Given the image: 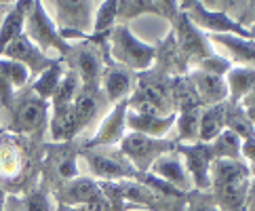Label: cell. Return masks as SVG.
I'll use <instances>...</instances> for the list:
<instances>
[{
	"label": "cell",
	"mask_w": 255,
	"mask_h": 211,
	"mask_svg": "<svg viewBox=\"0 0 255 211\" xmlns=\"http://www.w3.org/2000/svg\"><path fill=\"white\" fill-rule=\"evenodd\" d=\"M0 74L8 80V85H11L13 89L25 87L28 80H30V72L25 70L21 63H17L13 59H6V57H0Z\"/></svg>",
	"instance_id": "d6a6232c"
},
{
	"label": "cell",
	"mask_w": 255,
	"mask_h": 211,
	"mask_svg": "<svg viewBox=\"0 0 255 211\" xmlns=\"http://www.w3.org/2000/svg\"><path fill=\"white\" fill-rule=\"evenodd\" d=\"M247 114H249V118H251V123H253V127H255V108H253V110H249V112H247Z\"/></svg>",
	"instance_id": "ee69618b"
},
{
	"label": "cell",
	"mask_w": 255,
	"mask_h": 211,
	"mask_svg": "<svg viewBox=\"0 0 255 211\" xmlns=\"http://www.w3.org/2000/svg\"><path fill=\"white\" fill-rule=\"evenodd\" d=\"M129 110L154 116L173 114L171 87L150 72H141L137 78V89L129 97Z\"/></svg>",
	"instance_id": "7a4b0ae2"
},
{
	"label": "cell",
	"mask_w": 255,
	"mask_h": 211,
	"mask_svg": "<svg viewBox=\"0 0 255 211\" xmlns=\"http://www.w3.org/2000/svg\"><path fill=\"white\" fill-rule=\"evenodd\" d=\"M4 201H6V197H4V190L0 188V211H4Z\"/></svg>",
	"instance_id": "b9f144b4"
},
{
	"label": "cell",
	"mask_w": 255,
	"mask_h": 211,
	"mask_svg": "<svg viewBox=\"0 0 255 211\" xmlns=\"http://www.w3.org/2000/svg\"><path fill=\"white\" fill-rule=\"evenodd\" d=\"M177 154L184 157V165L192 186H196L198 190H211V165L215 159L209 144H177Z\"/></svg>",
	"instance_id": "52a82bcc"
},
{
	"label": "cell",
	"mask_w": 255,
	"mask_h": 211,
	"mask_svg": "<svg viewBox=\"0 0 255 211\" xmlns=\"http://www.w3.org/2000/svg\"><path fill=\"white\" fill-rule=\"evenodd\" d=\"M108 40H110L112 47V55L118 63H123V68L127 70H148L154 59H156V47L139 40L135 36L129 25L116 23L110 34H108Z\"/></svg>",
	"instance_id": "6da1fadb"
},
{
	"label": "cell",
	"mask_w": 255,
	"mask_h": 211,
	"mask_svg": "<svg viewBox=\"0 0 255 211\" xmlns=\"http://www.w3.org/2000/svg\"><path fill=\"white\" fill-rule=\"evenodd\" d=\"M200 110H203V108H194V110H184V112H177L175 127H177V140H179L181 146H184V144H196L198 142Z\"/></svg>",
	"instance_id": "f1b7e54d"
},
{
	"label": "cell",
	"mask_w": 255,
	"mask_h": 211,
	"mask_svg": "<svg viewBox=\"0 0 255 211\" xmlns=\"http://www.w3.org/2000/svg\"><path fill=\"white\" fill-rule=\"evenodd\" d=\"M53 4H55V17H57L55 25L63 40L68 42V38H72V36L89 38V32H93V15H95L93 2L57 0Z\"/></svg>",
	"instance_id": "8992f818"
},
{
	"label": "cell",
	"mask_w": 255,
	"mask_h": 211,
	"mask_svg": "<svg viewBox=\"0 0 255 211\" xmlns=\"http://www.w3.org/2000/svg\"><path fill=\"white\" fill-rule=\"evenodd\" d=\"M226 129L239 135L241 140H255V127L251 123L249 114L239 106L226 102Z\"/></svg>",
	"instance_id": "4316f807"
},
{
	"label": "cell",
	"mask_w": 255,
	"mask_h": 211,
	"mask_svg": "<svg viewBox=\"0 0 255 211\" xmlns=\"http://www.w3.org/2000/svg\"><path fill=\"white\" fill-rule=\"evenodd\" d=\"M175 150H177V144L171 140H165V137L156 140V137L129 131L121 140V154L137 173H148L150 167L162 154H169Z\"/></svg>",
	"instance_id": "3957f363"
},
{
	"label": "cell",
	"mask_w": 255,
	"mask_h": 211,
	"mask_svg": "<svg viewBox=\"0 0 255 211\" xmlns=\"http://www.w3.org/2000/svg\"><path fill=\"white\" fill-rule=\"evenodd\" d=\"M127 112H129V99L114 104V108L99 123L95 135L85 144V148L91 150V148H99V146L121 144V140L127 135Z\"/></svg>",
	"instance_id": "8fae6325"
},
{
	"label": "cell",
	"mask_w": 255,
	"mask_h": 211,
	"mask_svg": "<svg viewBox=\"0 0 255 211\" xmlns=\"http://www.w3.org/2000/svg\"><path fill=\"white\" fill-rule=\"evenodd\" d=\"M173 23H175V36H177L179 51H184L188 57H196V61H198V59L209 57V55L215 53L213 44L207 38V34L200 32L198 27L190 21V17L186 13L179 11L175 15V19H173Z\"/></svg>",
	"instance_id": "7c38bea8"
},
{
	"label": "cell",
	"mask_w": 255,
	"mask_h": 211,
	"mask_svg": "<svg viewBox=\"0 0 255 211\" xmlns=\"http://www.w3.org/2000/svg\"><path fill=\"white\" fill-rule=\"evenodd\" d=\"M55 211H80L76 207H68V205H63V203H57L55 205Z\"/></svg>",
	"instance_id": "60d3db41"
},
{
	"label": "cell",
	"mask_w": 255,
	"mask_h": 211,
	"mask_svg": "<svg viewBox=\"0 0 255 211\" xmlns=\"http://www.w3.org/2000/svg\"><path fill=\"white\" fill-rule=\"evenodd\" d=\"M186 80L190 82V87L194 89V93L200 99L203 108L217 106V104H226L228 102L226 76H213V74H207V72L192 70L188 74Z\"/></svg>",
	"instance_id": "4fadbf2b"
},
{
	"label": "cell",
	"mask_w": 255,
	"mask_h": 211,
	"mask_svg": "<svg viewBox=\"0 0 255 211\" xmlns=\"http://www.w3.org/2000/svg\"><path fill=\"white\" fill-rule=\"evenodd\" d=\"M224 129H226V104L207 106V108L200 110L198 142L211 144Z\"/></svg>",
	"instance_id": "603a6c76"
},
{
	"label": "cell",
	"mask_w": 255,
	"mask_h": 211,
	"mask_svg": "<svg viewBox=\"0 0 255 211\" xmlns=\"http://www.w3.org/2000/svg\"><path fill=\"white\" fill-rule=\"evenodd\" d=\"M245 211H255V184L249 188V197H247V209Z\"/></svg>",
	"instance_id": "ab89813d"
},
{
	"label": "cell",
	"mask_w": 255,
	"mask_h": 211,
	"mask_svg": "<svg viewBox=\"0 0 255 211\" xmlns=\"http://www.w3.org/2000/svg\"><path fill=\"white\" fill-rule=\"evenodd\" d=\"M249 178L251 171L243 161H213L211 165V190Z\"/></svg>",
	"instance_id": "7402d4cb"
},
{
	"label": "cell",
	"mask_w": 255,
	"mask_h": 211,
	"mask_svg": "<svg viewBox=\"0 0 255 211\" xmlns=\"http://www.w3.org/2000/svg\"><path fill=\"white\" fill-rule=\"evenodd\" d=\"M251 34H253V40H255V30H251Z\"/></svg>",
	"instance_id": "f6af8a7d"
},
{
	"label": "cell",
	"mask_w": 255,
	"mask_h": 211,
	"mask_svg": "<svg viewBox=\"0 0 255 211\" xmlns=\"http://www.w3.org/2000/svg\"><path fill=\"white\" fill-rule=\"evenodd\" d=\"M249 4H251L249 8H251V19H253V21H251V23H253L251 30H255V2H249Z\"/></svg>",
	"instance_id": "7bdbcfd3"
},
{
	"label": "cell",
	"mask_w": 255,
	"mask_h": 211,
	"mask_svg": "<svg viewBox=\"0 0 255 211\" xmlns=\"http://www.w3.org/2000/svg\"><path fill=\"white\" fill-rule=\"evenodd\" d=\"M21 169V150L8 137H0V173L2 176H17Z\"/></svg>",
	"instance_id": "4dcf8cb0"
},
{
	"label": "cell",
	"mask_w": 255,
	"mask_h": 211,
	"mask_svg": "<svg viewBox=\"0 0 255 211\" xmlns=\"http://www.w3.org/2000/svg\"><path fill=\"white\" fill-rule=\"evenodd\" d=\"M228 85V102L239 104L255 85V68L251 66H232L226 74Z\"/></svg>",
	"instance_id": "cb8c5ba5"
},
{
	"label": "cell",
	"mask_w": 255,
	"mask_h": 211,
	"mask_svg": "<svg viewBox=\"0 0 255 211\" xmlns=\"http://www.w3.org/2000/svg\"><path fill=\"white\" fill-rule=\"evenodd\" d=\"M241 146H243V140L239 135L224 129L211 144H209V148H211V154H213L215 161H243L241 159Z\"/></svg>",
	"instance_id": "83f0119b"
},
{
	"label": "cell",
	"mask_w": 255,
	"mask_h": 211,
	"mask_svg": "<svg viewBox=\"0 0 255 211\" xmlns=\"http://www.w3.org/2000/svg\"><path fill=\"white\" fill-rule=\"evenodd\" d=\"M49 129H51L53 142H70L72 137H76L80 133V127H78V121H76L74 108L72 106L53 108Z\"/></svg>",
	"instance_id": "44dd1931"
},
{
	"label": "cell",
	"mask_w": 255,
	"mask_h": 211,
	"mask_svg": "<svg viewBox=\"0 0 255 211\" xmlns=\"http://www.w3.org/2000/svg\"><path fill=\"white\" fill-rule=\"evenodd\" d=\"M232 68V61L224 57V55H209V57H203L196 61V70L200 72H207V74H213V76H226Z\"/></svg>",
	"instance_id": "836d02e7"
},
{
	"label": "cell",
	"mask_w": 255,
	"mask_h": 211,
	"mask_svg": "<svg viewBox=\"0 0 255 211\" xmlns=\"http://www.w3.org/2000/svg\"><path fill=\"white\" fill-rule=\"evenodd\" d=\"M104 192L102 184L91 178H74L63 184L61 192H59V203L68 205V207H83L89 201H93L95 197H99Z\"/></svg>",
	"instance_id": "2e32d148"
},
{
	"label": "cell",
	"mask_w": 255,
	"mask_h": 211,
	"mask_svg": "<svg viewBox=\"0 0 255 211\" xmlns=\"http://www.w3.org/2000/svg\"><path fill=\"white\" fill-rule=\"evenodd\" d=\"M63 74H66L63 61L57 59L51 68H47V70L42 72V74H38V76L34 78V82H32V93H34L36 97H40L42 102L49 104L51 97L55 95V91H57V87H59Z\"/></svg>",
	"instance_id": "d4e9b609"
},
{
	"label": "cell",
	"mask_w": 255,
	"mask_h": 211,
	"mask_svg": "<svg viewBox=\"0 0 255 211\" xmlns=\"http://www.w3.org/2000/svg\"><path fill=\"white\" fill-rule=\"evenodd\" d=\"M76 74L80 78V85L83 87H91V89H99V80L104 74V63L99 57V51L91 44L78 49L76 55Z\"/></svg>",
	"instance_id": "e0dca14e"
},
{
	"label": "cell",
	"mask_w": 255,
	"mask_h": 211,
	"mask_svg": "<svg viewBox=\"0 0 255 211\" xmlns=\"http://www.w3.org/2000/svg\"><path fill=\"white\" fill-rule=\"evenodd\" d=\"M49 114V104L42 102L34 93L23 95L15 104L11 114V131L13 133H34L44 127Z\"/></svg>",
	"instance_id": "9c48e42d"
},
{
	"label": "cell",
	"mask_w": 255,
	"mask_h": 211,
	"mask_svg": "<svg viewBox=\"0 0 255 211\" xmlns=\"http://www.w3.org/2000/svg\"><path fill=\"white\" fill-rule=\"evenodd\" d=\"M118 23V2L108 0L95 8L93 15V34H110V30Z\"/></svg>",
	"instance_id": "1f68e13d"
},
{
	"label": "cell",
	"mask_w": 255,
	"mask_h": 211,
	"mask_svg": "<svg viewBox=\"0 0 255 211\" xmlns=\"http://www.w3.org/2000/svg\"><path fill=\"white\" fill-rule=\"evenodd\" d=\"M97 91H99V89H91V87H83V85H80L78 95H76V99H74V104H72L80 131H83L85 127H87L91 121H93L95 114H97V110H99Z\"/></svg>",
	"instance_id": "484cf974"
},
{
	"label": "cell",
	"mask_w": 255,
	"mask_h": 211,
	"mask_svg": "<svg viewBox=\"0 0 255 211\" xmlns=\"http://www.w3.org/2000/svg\"><path fill=\"white\" fill-rule=\"evenodd\" d=\"M239 106L245 110V112H249V110H253L255 108V85H253V89L249 91L247 95H245L241 102H239Z\"/></svg>",
	"instance_id": "f35d334b"
},
{
	"label": "cell",
	"mask_w": 255,
	"mask_h": 211,
	"mask_svg": "<svg viewBox=\"0 0 255 211\" xmlns=\"http://www.w3.org/2000/svg\"><path fill=\"white\" fill-rule=\"evenodd\" d=\"M179 11L186 13L190 17L198 30L209 32V36L215 34H230V36H239V38H249L253 40L251 27L243 25L239 19H234L224 11H213L209 8L205 2H192V0H186V2H179Z\"/></svg>",
	"instance_id": "277c9868"
},
{
	"label": "cell",
	"mask_w": 255,
	"mask_h": 211,
	"mask_svg": "<svg viewBox=\"0 0 255 211\" xmlns=\"http://www.w3.org/2000/svg\"><path fill=\"white\" fill-rule=\"evenodd\" d=\"M150 173L154 178L162 180L165 184L173 186L179 192H186L192 188V182H190V176L186 171V165L181 161V157L175 152H169V154H162V157L156 161L150 167Z\"/></svg>",
	"instance_id": "5bb4252c"
},
{
	"label": "cell",
	"mask_w": 255,
	"mask_h": 211,
	"mask_svg": "<svg viewBox=\"0 0 255 211\" xmlns=\"http://www.w3.org/2000/svg\"><path fill=\"white\" fill-rule=\"evenodd\" d=\"M177 114H167V116H154V114H141V112H127V129H131V133H141L148 137H156L162 140L173 127H175Z\"/></svg>",
	"instance_id": "9a60e30c"
},
{
	"label": "cell",
	"mask_w": 255,
	"mask_h": 211,
	"mask_svg": "<svg viewBox=\"0 0 255 211\" xmlns=\"http://www.w3.org/2000/svg\"><path fill=\"white\" fill-rule=\"evenodd\" d=\"M207 38L211 44H220L222 49L230 53V61H236L239 66H251L255 68V40L249 38H239V36H230V34H215Z\"/></svg>",
	"instance_id": "ac0fdd59"
},
{
	"label": "cell",
	"mask_w": 255,
	"mask_h": 211,
	"mask_svg": "<svg viewBox=\"0 0 255 211\" xmlns=\"http://www.w3.org/2000/svg\"><path fill=\"white\" fill-rule=\"evenodd\" d=\"M186 211H222V209L215 203H211V201H207V199H192L188 203Z\"/></svg>",
	"instance_id": "74e56055"
},
{
	"label": "cell",
	"mask_w": 255,
	"mask_h": 211,
	"mask_svg": "<svg viewBox=\"0 0 255 211\" xmlns=\"http://www.w3.org/2000/svg\"><path fill=\"white\" fill-rule=\"evenodd\" d=\"M23 211H55V203L49 192H42V190H36L25 195L23 199Z\"/></svg>",
	"instance_id": "e575fe53"
},
{
	"label": "cell",
	"mask_w": 255,
	"mask_h": 211,
	"mask_svg": "<svg viewBox=\"0 0 255 211\" xmlns=\"http://www.w3.org/2000/svg\"><path fill=\"white\" fill-rule=\"evenodd\" d=\"M23 34L38 47L40 51H55L61 57L72 51L70 44L61 38V34L57 30L55 21L51 19V15L47 13L42 2H32L28 8V17H25V30Z\"/></svg>",
	"instance_id": "5b68a950"
},
{
	"label": "cell",
	"mask_w": 255,
	"mask_h": 211,
	"mask_svg": "<svg viewBox=\"0 0 255 211\" xmlns=\"http://www.w3.org/2000/svg\"><path fill=\"white\" fill-rule=\"evenodd\" d=\"M30 4L32 2H28V0H21V2H15L4 13L2 21H0V55H2V51L15 38H19V36L23 34V30H25V17H28Z\"/></svg>",
	"instance_id": "d6986e66"
},
{
	"label": "cell",
	"mask_w": 255,
	"mask_h": 211,
	"mask_svg": "<svg viewBox=\"0 0 255 211\" xmlns=\"http://www.w3.org/2000/svg\"><path fill=\"white\" fill-rule=\"evenodd\" d=\"M57 173H59V176L66 180V182L78 178V163H76L74 154H68V157H63V159L57 163Z\"/></svg>",
	"instance_id": "d590c367"
},
{
	"label": "cell",
	"mask_w": 255,
	"mask_h": 211,
	"mask_svg": "<svg viewBox=\"0 0 255 211\" xmlns=\"http://www.w3.org/2000/svg\"><path fill=\"white\" fill-rule=\"evenodd\" d=\"M80 91V78L74 70H68L66 74H63L59 87L55 91V95L51 97V106L53 108H63V106H72L74 104V99Z\"/></svg>",
	"instance_id": "f546056e"
},
{
	"label": "cell",
	"mask_w": 255,
	"mask_h": 211,
	"mask_svg": "<svg viewBox=\"0 0 255 211\" xmlns=\"http://www.w3.org/2000/svg\"><path fill=\"white\" fill-rule=\"evenodd\" d=\"M80 211H114V207H112V199L106 195V192H102L99 197H95L93 201H89L87 205H83V207H78Z\"/></svg>",
	"instance_id": "8d00e7d4"
},
{
	"label": "cell",
	"mask_w": 255,
	"mask_h": 211,
	"mask_svg": "<svg viewBox=\"0 0 255 211\" xmlns=\"http://www.w3.org/2000/svg\"><path fill=\"white\" fill-rule=\"evenodd\" d=\"M99 85L104 87L106 97L110 99L112 104H118V102H123V99H129L131 87H133V76L129 74L127 68H108V70H104Z\"/></svg>",
	"instance_id": "ffe728a7"
},
{
	"label": "cell",
	"mask_w": 255,
	"mask_h": 211,
	"mask_svg": "<svg viewBox=\"0 0 255 211\" xmlns=\"http://www.w3.org/2000/svg\"><path fill=\"white\" fill-rule=\"evenodd\" d=\"M85 159L89 163L91 173L97 180H104L108 184H116L121 180H135V171L123 154H110V152H93L87 150Z\"/></svg>",
	"instance_id": "30bf717a"
},
{
	"label": "cell",
	"mask_w": 255,
	"mask_h": 211,
	"mask_svg": "<svg viewBox=\"0 0 255 211\" xmlns=\"http://www.w3.org/2000/svg\"><path fill=\"white\" fill-rule=\"evenodd\" d=\"M0 57H6V59H13L17 63H21V66L30 72V76H38L42 74L47 68H51L53 63L61 57H51L44 51H40L36 44L28 38L25 34H21L19 38H15L8 47L2 51Z\"/></svg>",
	"instance_id": "ba28073f"
}]
</instances>
